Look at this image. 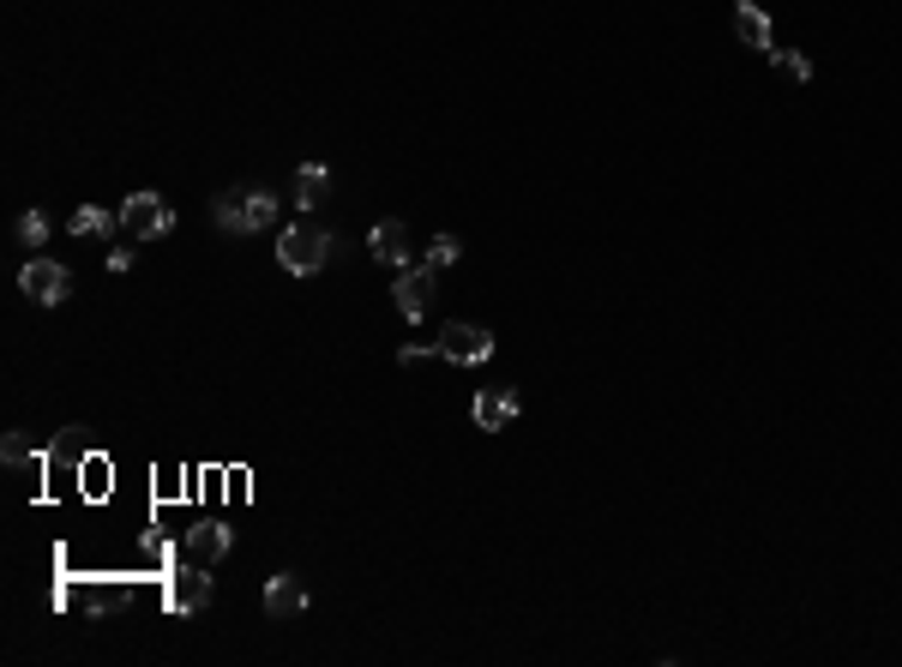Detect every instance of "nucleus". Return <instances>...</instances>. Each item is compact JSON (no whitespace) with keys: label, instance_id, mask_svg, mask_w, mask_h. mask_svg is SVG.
Listing matches in <instances>:
<instances>
[{"label":"nucleus","instance_id":"f257e3e1","mask_svg":"<svg viewBox=\"0 0 902 667\" xmlns=\"http://www.w3.org/2000/svg\"><path fill=\"white\" fill-rule=\"evenodd\" d=\"M211 222L224 235H265L277 229V192L265 187H229L211 199Z\"/></svg>","mask_w":902,"mask_h":667},{"label":"nucleus","instance_id":"f03ea898","mask_svg":"<svg viewBox=\"0 0 902 667\" xmlns=\"http://www.w3.org/2000/svg\"><path fill=\"white\" fill-rule=\"evenodd\" d=\"M325 259H331V235H325L319 222H289V229L277 235V265H284L289 277H314V271H325Z\"/></svg>","mask_w":902,"mask_h":667},{"label":"nucleus","instance_id":"7ed1b4c3","mask_svg":"<svg viewBox=\"0 0 902 667\" xmlns=\"http://www.w3.org/2000/svg\"><path fill=\"white\" fill-rule=\"evenodd\" d=\"M175 229V211L162 192H132V199L121 205V235L127 241H157V235Z\"/></svg>","mask_w":902,"mask_h":667},{"label":"nucleus","instance_id":"20e7f679","mask_svg":"<svg viewBox=\"0 0 902 667\" xmlns=\"http://www.w3.org/2000/svg\"><path fill=\"white\" fill-rule=\"evenodd\" d=\"M19 289L31 295L37 307H61L67 295H72V271H67L61 259H42V253H37V259L19 271Z\"/></svg>","mask_w":902,"mask_h":667},{"label":"nucleus","instance_id":"39448f33","mask_svg":"<svg viewBox=\"0 0 902 667\" xmlns=\"http://www.w3.org/2000/svg\"><path fill=\"white\" fill-rule=\"evenodd\" d=\"M397 313H404L409 325H422L427 313H434V295H439V271H427V265H404L397 271Z\"/></svg>","mask_w":902,"mask_h":667},{"label":"nucleus","instance_id":"423d86ee","mask_svg":"<svg viewBox=\"0 0 902 667\" xmlns=\"http://www.w3.org/2000/svg\"><path fill=\"white\" fill-rule=\"evenodd\" d=\"M434 349H439V361H452V367H482L487 355H494V331H487V325H446Z\"/></svg>","mask_w":902,"mask_h":667},{"label":"nucleus","instance_id":"0eeeda50","mask_svg":"<svg viewBox=\"0 0 902 667\" xmlns=\"http://www.w3.org/2000/svg\"><path fill=\"white\" fill-rule=\"evenodd\" d=\"M517 391L512 385H487V391H476V427L482 434H499V427H512L517 421Z\"/></svg>","mask_w":902,"mask_h":667},{"label":"nucleus","instance_id":"6e6552de","mask_svg":"<svg viewBox=\"0 0 902 667\" xmlns=\"http://www.w3.org/2000/svg\"><path fill=\"white\" fill-rule=\"evenodd\" d=\"M169 607H175V614H205V607H211V571H205V566L175 571V584H169Z\"/></svg>","mask_w":902,"mask_h":667},{"label":"nucleus","instance_id":"1a4fd4ad","mask_svg":"<svg viewBox=\"0 0 902 667\" xmlns=\"http://www.w3.org/2000/svg\"><path fill=\"white\" fill-rule=\"evenodd\" d=\"M265 614L271 619H301L307 614V584L295 571H277L271 584H265Z\"/></svg>","mask_w":902,"mask_h":667},{"label":"nucleus","instance_id":"9d476101","mask_svg":"<svg viewBox=\"0 0 902 667\" xmlns=\"http://www.w3.org/2000/svg\"><path fill=\"white\" fill-rule=\"evenodd\" d=\"M367 247H374V259H379V265H397V271H404V265H409V222H404V217L374 222Z\"/></svg>","mask_w":902,"mask_h":667},{"label":"nucleus","instance_id":"9b49d317","mask_svg":"<svg viewBox=\"0 0 902 667\" xmlns=\"http://www.w3.org/2000/svg\"><path fill=\"white\" fill-rule=\"evenodd\" d=\"M734 37H741L746 49H759V54H776V31L759 12V0H741V7H734Z\"/></svg>","mask_w":902,"mask_h":667},{"label":"nucleus","instance_id":"f8f14e48","mask_svg":"<svg viewBox=\"0 0 902 667\" xmlns=\"http://www.w3.org/2000/svg\"><path fill=\"white\" fill-rule=\"evenodd\" d=\"M325 192H331V169H325V162H301V169H295L289 199L301 205V211H319V205H325Z\"/></svg>","mask_w":902,"mask_h":667},{"label":"nucleus","instance_id":"ddd939ff","mask_svg":"<svg viewBox=\"0 0 902 667\" xmlns=\"http://www.w3.org/2000/svg\"><path fill=\"white\" fill-rule=\"evenodd\" d=\"M229 541H235V529H224V524L187 529V554H194V566H217V559L229 554Z\"/></svg>","mask_w":902,"mask_h":667},{"label":"nucleus","instance_id":"4468645a","mask_svg":"<svg viewBox=\"0 0 902 667\" xmlns=\"http://www.w3.org/2000/svg\"><path fill=\"white\" fill-rule=\"evenodd\" d=\"M79 457H85V427H67L61 445L49 451V469H54V494H67V476L79 469Z\"/></svg>","mask_w":902,"mask_h":667},{"label":"nucleus","instance_id":"2eb2a0df","mask_svg":"<svg viewBox=\"0 0 902 667\" xmlns=\"http://www.w3.org/2000/svg\"><path fill=\"white\" fill-rule=\"evenodd\" d=\"M121 229V211H102V205H79V211H72V235H91V241H102V235H115Z\"/></svg>","mask_w":902,"mask_h":667},{"label":"nucleus","instance_id":"dca6fc26","mask_svg":"<svg viewBox=\"0 0 902 667\" xmlns=\"http://www.w3.org/2000/svg\"><path fill=\"white\" fill-rule=\"evenodd\" d=\"M0 464H7V469H42L49 457L31 445V434H7V439H0Z\"/></svg>","mask_w":902,"mask_h":667},{"label":"nucleus","instance_id":"f3484780","mask_svg":"<svg viewBox=\"0 0 902 667\" xmlns=\"http://www.w3.org/2000/svg\"><path fill=\"white\" fill-rule=\"evenodd\" d=\"M457 259H464V241H457V235H434V241H427V253H422L427 271H452Z\"/></svg>","mask_w":902,"mask_h":667},{"label":"nucleus","instance_id":"a211bd4d","mask_svg":"<svg viewBox=\"0 0 902 667\" xmlns=\"http://www.w3.org/2000/svg\"><path fill=\"white\" fill-rule=\"evenodd\" d=\"M67 601H72V607H85V614H109L115 589H102V584H85V589H67Z\"/></svg>","mask_w":902,"mask_h":667},{"label":"nucleus","instance_id":"6ab92c4d","mask_svg":"<svg viewBox=\"0 0 902 667\" xmlns=\"http://www.w3.org/2000/svg\"><path fill=\"white\" fill-rule=\"evenodd\" d=\"M771 61H776V72H782V79H794V84H812V61H806V54H794V49H776Z\"/></svg>","mask_w":902,"mask_h":667},{"label":"nucleus","instance_id":"aec40b11","mask_svg":"<svg viewBox=\"0 0 902 667\" xmlns=\"http://www.w3.org/2000/svg\"><path fill=\"white\" fill-rule=\"evenodd\" d=\"M19 241L42 247V241H49V217H42V211H24V217H19Z\"/></svg>","mask_w":902,"mask_h":667},{"label":"nucleus","instance_id":"412c9836","mask_svg":"<svg viewBox=\"0 0 902 667\" xmlns=\"http://www.w3.org/2000/svg\"><path fill=\"white\" fill-rule=\"evenodd\" d=\"M427 355H439V349H434V344H427V349H422V344H409L404 355H397V361H404V367H416V361H427Z\"/></svg>","mask_w":902,"mask_h":667},{"label":"nucleus","instance_id":"4be33fe9","mask_svg":"<svg viewBox=\"0 0 902 667\" xmlns=\"http://www.w3.org/2000/svg\"><path fill=\"white\" fill-rule=\"evenodd\" d=\"M109 271H132V247H127V241L109 253Z\"/></svg>","mask_w":902,"mask_h":667}]
</instances>
